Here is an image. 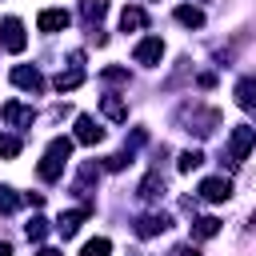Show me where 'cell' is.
Masks as SVG:
<instances>
[{"instance_id": "ba28073f", "label": "cell", "mask_w": 256, "mask_h": 256, "mask_svg": "<svg viewBox=\"0 0 256 256\" xmlns=\"http://www.w3.org/2000/svg\"><path fill=\"white\" fill-rule=\"evenodd\" d=\"M12 84H20V88H28V92H44V76H40L36 68H28V64L12 68Z\"/></svg>"}, {"instance_id": "4fadbf2b", "label": "cell", "mask_w": 256, "mask_h": 256, "mask_svg": "<svg viewBox=\"0 0 256 256\" xmlns=\"http://www.w3.org/2000/svg\"><path fill=\"white\" fill-rule=\"evenodd\" d=\"M160 196H164V176L160 172H148L140 180V200H160Z\"/></svg>"}, {"instance_id": "e0dca14e", "label": "cell", "mask_w": 256, "mask_h": 256, "mask_svg": "<svg viewBox=\"0 0 256 256\" xmlns=\"http://www.w3.org/2000/svg\"><path fill=\"white\" fill-rule=\"evenodd\" d=\"M80 80H84V72H80V68H72V72H60L52 84H56V92H72V88H80Z\"/></svg>"}, {"instance_id": "3957f363", "label": "cell", "mask_w": 256, "mask_h": 256, "mask_svg": "<svg viewBox=\"0 0 256 256\" xmlns=\"http://www.w3.org/2000/svg\"><path fill=\"white\" fill-rule=\"evenodd\" d=\"M24 44H28L24 24H20L16 16H4V20H0V48H4V52H24Z\"/></svg>"}, {"instance_id": "2e32d148", "label": "cell", "mask_w": 256, "mask_h": 256, "mask_svg": "<svg viewBox=\"0 0 256 256\" xmlns=\"http://www.w3.org/2000/svg\"><path fill=\"white\" fill-rule=\"evenodd\" d=\"M176 20H180L184 28H204V12H200V8H188V4L176 8Z\"/></svg>"}, {"instance_id": "d4e9b609", "label": "cell", "mask_w": 256, "mask_h": 256, "mask_svg": "<svg viewBox=\"0 0 256 256\" xmlns=\"http://www.w3.org/2000/svg\"><path fill=\"white\" fill-rule=\"evenodd\" d=\"M0 156H20V140L16 136H0Z\"/></svg>"}, {"instance_id": "52a82bcc", "label": "cell", "mask_w": 256, "mask_h": 256, "mask_svg": "<svg viewBox=\"0 0 256 256\" xmlns=\"http://www.w3.org/2000/svg\"><path fill=\"white\" fill-rule=\"evenodd\" d=\"M88 212H92L88 204H84V208H72V212H60V220H56V232H60L64 240H68V236H76V228L88 220Z\"/></svg>"}, {"instance_id": "8fae6325", "label": "cell", "mask_w": 256, "mask_h": 256, "mask_svg": "<svg viewBox=\"0 0 256 256\" xmlns=\"http://www.w3.org/2000/svg\"><path fill=\"white\" fill-rule=\"evenodd\" d=\"M0 116H4L8 124H16V128H20V124H32V116H36V112H32V108H24V104H16V100H8V104H0Z\"/></svg>"}, {"instance_id": "5bb4252c", "label": "cell", "mask_w": 256, "mask_h": 256, "mask_svg": "<svg viewBox=\"0 0 256 256\" xmlns=\"http://www.w3.org/2000/svg\"><path fill=\"white\" fill-rule=\"evenodd\" d=\"M236 104L248 108V112H256V80H252V76H244V80L236 84Z\"/></svg>"}, {"instance_id": "8992f818", "label": "cell", "mask_w": 256, "mask_h": 256, "mask_svg": "<svg viewBox=\"0 0 256 256\" xmlns=\"http://www.w3.org/2000/svg\"><path fill=\"white\" fill-rule=\"evenodd\" d=\"M72 24V16L64 12V8H44L40 16H36V28L40 32H60V28H68Z\"/></svg>"}, {"instance_id": "4316f807", "label": "cell", "mask_w": 256, "mask_h": 256, "mask_svg": "<svg viewBox=\"0 0 256 256\" xmlns=\"http://www.w3.org/2000/svg\"><path fill=\"white\" fill-rule=\"evenodd\" d=\"M36 256H64V252H60V248H40Z\"/></svg>"}, {"instance_id": "9a60e30c", "label": "cell", "mask_w": 256, "mask_h": 256, "mask_svg": "<svg viewBox=\"0 0 256 256\" xmlns=\"http://www.w3.org/2000/svg\"><path fill=\"white\" fill-rule=\"evenodd\" d=\"M100 112H104L108 120H116V124H120V120H128V108H124V100H120V96H104V100H100Z\"/></svg>"}, {"instance_id": "f1b7e54d", "label": "cell", "mask_w": 256, "mask_h": 256, "mask_svg": "<svg viewBox=\"0 0 256 256\" xmlns=\"http://www.w3.org/2000/svg\"><path fill=\"white\" fill-rule=\"evenodd\" d=\"M252 224H256V212H252Z\"/></svg>"}, {"instance_id": "30bf717a", "label": "cell", "mask_w": 256, "mask_h": 256, "mask_svg": "<svg viewBox=\"0 0 256 256\" xmlns=\"http://www.w3.org/2000/svg\"><path fill=\"white\" fill-rule=\"evenodd\" d=\"M168 224H172V220H168L164 212H148V216H140V220H136V236H144V240H148V236L164 232Z\"/></svg>"}, {"instance_id": "603a6c76", "label": "cell", "mask_w": 256, "mask_h": 256, "mask_svg": "<svg viewBox=\"0 0 256 256\" xmlns=\"http://www.w3.org/2000/svg\"><path fill=\"white\" fill-rule=\"evenodd\" d=\"M24 232H28V240H44V232H48V220H44V216H32V224H28Z\"/></svg>"}, {"instance_id": "7c38bea8", "label": "cell", "mask_w": 256, "mask_h": 256, "mask_svg": "<svg viewBox=\"0 0 256 256\" xmlns=\"http://www.w3.org/2000/svg\"><path fill=\"white\" fill-rule=\"evenodd\" d=\"M144 24H148V12H144V8L128 4V8L120 12V28H124V32H136V28H144Z\"/></svg>"}, {"instance_id": "6da1fadb", "label": "cell", "mask_w": 256, "mask_h": 256, "mask_svg": "<svg viewBox=\"0 0 256 256\" xmlns=\"http://www.w3.org/2000/svg\"><path fill=\"white\" fill-rule=\"evenodd\" d=\"M68 156H72V140H64V136H56L52 144H48V152H44V160L36 164V176L40 180H60V172H64V164H68Z\"/></svg>"}, {"instance_id": "cb8c5ba5", "label": "cell", "mask_w": 256, "mask_h": 256, "mask_svg": "<svg viewBox=\"0 0 256 256\" xmlns=\"http://www.w3.org/2000/svg\"><path fill=\"white\" fill-rule=\"evenodd\" d=\"M100 80H108V84H128V68H104Z\"/></svg>"}, {"instance_id": "44dd1931", "label": "cell", "mask_w": 256, "mask_h": 256, "mask_svg": "<svg viewBox=\"0 0 256 256\" xmlns=\"http://www.w3.org/2000/svg\"><path fill=\"white\" fill-rule=\"evenodd\" d=\"M24 204V196H16L12 188H0V212H16Z\"/></svg>"}, {"instance_id": "484cf974", "label": "cell", "mask_w": 256, "mask_h": 256, "mask_svg": "<svg viewBox=\"0 0 256 256\" xmlns=\"http://www.w3.org/2000/svg\"><path fill=\"white\" fill-rule=\"evenodd\" d=\"M168 256H200V252H196V248H192V244H180V248H172V252H168Z\"/></svg>"}, {"instance_id": "277c9868", "label": "cell", "mask_w": 256, "mask_h": 256, "mask_svg": "<svg viewBox=\"0 0 256 256\" xmlns=\"http://www.w3.org/2000/svg\"><path fill=\"white\" fill-rule=\"evenodd\" d=\"M132 56H136V64H148V68H152V64H160V56H164V40H160V36H144Z\"/></svg>"}, {"instance_id": "ac0fdd59", "label": "cell", "mask_w": 256, "mask_h": 256, "mask_svg": "<svg viewBox=\"0 0 256 256\" xmlns=\"http://www.w3.org/2000/svg\"><path fill=\"white\" fill-rule=\"evenodd\" d=\"M216 232H220V220H216V216H200V220H196V228H192V236H196V240H208V236H216Z\"/></svg>"}, {"instance_id": "7402d4cb", "label": "cell", "mask_w": 256, "mask_h": 256, "mask_svg": "<svg viewBox=\"0 0 256 256\" xmlns=\"http://www.w3.org/2000/svg\"><path fill=\"white\" fill-rule=\"evenodd\" d=\"M108 12V0H84V20H100Z\"/></svg>"}, {"instance_id": "7a4b0ae2", "label": "cell", "mask_w": 256, "mask_h": 256, "mask_svg": "<svg viewBox=\"0 0 256 256\" xmlns=\"http://www.w3.org/2000/svg\"><path fill=\"white\" fill-rule=\"evenodd\" d=\"M252 148H256V128H248V124L232 128V136H228V164H232V168L244 164Z\"/></svg>"}, {"instance_id": "9c48e42d", "label": "cell", "mask_w": 256, "mask_h": 256, "mask_svg": "<svg viewBox=\"0 0 256 256\" xmlns=\"http://www.w3.org/2000/svg\"><path fill=\"white\" fill-rule=\"evenodd\" d=\"M76 140H80V144H100V140H104V128H100L92 116H76Z\"/></svg>"}, {"instance_id": "83f0119b", "label": "cell", "mask_w": 256, "mask_h": 256, "mask_svg": "<svg viewBox=\"0 0 256 256\" xmlns=\"http://www.w3.org/2000/svg\"><path fill=\"white\" fill-rule=\"evenodd\" d=\"M0 256H12V244L8 240H0Z\"/></svg>"}, {"instance_id": "5b68a950", "label": "cell", "mask_w": 256, "mask_h": 256, "mask_svg": "<svg viewBox=\"0 0 256 256\" xmlns=\"http://www.w3.org/2000/svg\"><path fill=\"white\" fill-rule=\"evenodd\" d=\"M200 196L212 200V204H220V200L232 196V180H224V176H208V180H200Z\"/></svg>"}, {"instance_id": "ffe728a7", "label": "cell", "mask_w": 256, "mask_h": 256, "mask_svg": "<svg viewBox=\"0 0 256 256\" xmlns=\"http://www.w3.org/2000/svg\"><path fill=\"white\" fill-rule=\"evenodd\" d=\"M108 252H112V240H108V236H96V240H88V244H84V252H80V256H108Z\"/></svg>"}, {"instance_id": "d6986e66", "label": "cell", "mask_w": 256, "mask_h": 256, "mask_svg": "<svg viewBox=\"0 0 256 256\" xmlns=\"http://www.w3.org/2000/svg\"><path fill=\"white\" fill-rule=\"evenodd\" d=\"M176 164H180V172H192V168H200V164H204V152H200V148H188V152H180V160H176Z\"/></svg>"}]
</instances>
